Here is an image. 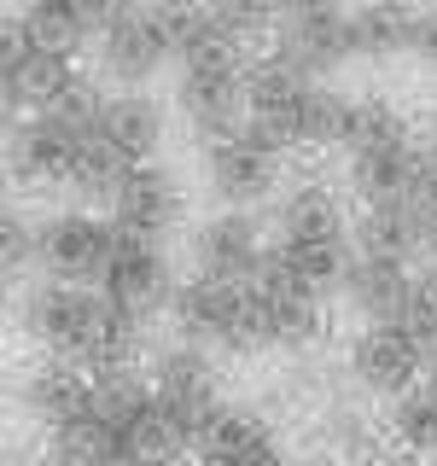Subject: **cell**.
<instances>
[{
	"label": "cell",
	"instance_id": "cell-8",
	"mask_svg": "<svg viewBox=\"0 0 437 466\" xmlns=\"http://www.w3.org/2000/svg\"><path fill=\"white\" fill-rule=\"evenodd\" d=\"M123 228L106 222L94 210H53L41 216V245H36V268L41 280H65V286H106L111 257Z\"/></svg>",
	"mask_w": 437,
	"mask_h": 466
},
{
	"label": "cell",
	"instance_id": "cell-31",
	"mask_svg": "<svg viewBox=\"0 0 437 466\" xmlns=\"http://www.w3.org/2000/svg\"><path fill=\"white\" fill-rule=\"evenodd\" d=\"M408 339L420 344V356H426V368H437V262L414 274V298H408V315H402Z\"/></svg>",
	"mask_w": 437,
	"mask_h": 466
},
{
	"label": "cell",
	"instance_id": "cell-16",
	"mask_svg": "<svg viewBox=\"0 0 437 466\" xmlns=\"http://www.w3.org/2000/svg\"><path fill=\"white\" fill-rule=\"evenodd\" d=\"M310 94H315V82L298 76L291 65H280L274 53L251 58V70H245V111H251V128H262L280 152H298V123H303Z\"/></svg>",
	"mask_w": 437,
	"mask_h": 466
},
{
	"label": "cell",
	"instance_id": "cell-2",
	"mask_svg": "<svg viewBox=\"0 0 437 466\" xmlns=\"http://www.w3.org/2000/svg\"><path fill=\"white\" fill-rule=\"evenodd\" d=\"M274 257L291 274H303L315 291H339L350 262H356V239H350L344 204L327 181L303 175L274 198Z\"/></svg>",
	"mask_w": 437,
	"mask_h": 466
},
{
	"label": "cell",
	"instance_id": "cell-29",
	"mask_svg": "<svg viewBox=\"0 0 437 466\" xmlns=\"http://www.w3.org/2000/svg\"><path fill=\"white\" fill-rule=\"evenodd\" d=\"M391 140H414L408 111L391 94H356V116H350V146L344 152H356V146H391Z\"/></svg>",
	"mask_w": 437,
	"mask_h": 466
},
{
	"label": "cell",
	"instance_id": "cell-3",
	"mask_svg": "<svg viewBox=\"0 0 437 466\" xmlns=\"http://www.w3.org/2000/svg\"><path fill=\"white\" fill-rule=\"evenodd\" d=\"M245 70H251V58L239 47H210V53H193L175 65L169 106L187 123V135L198 140V152L251 123V111H245Z\"/></svg>",
	"mask_w": 437,
	"mask_h": 466
},
{
	"label": "cell",
	"instance_id": "cell-1",
	"mask_svg": "<svg viewBox=\"0 0 437 466\" xmlns=\"http://www.w3.org/2000/svg\"><path fill=\"white\" fill-rule=\"evenodd\" d=\"M18 327L47 350V356L76 361V368L94 379V373H117V368L135 361L146 320L123 315L106 291H94V286L36 280V286H24V298H18Z\"/></svg>",
	"mask_w": 437,
	"mask_h": 466
},
{
	"label": "cell",
	"instance_id": "cell-4",
	"mask_svg": "<svg viewBox=\"0 0 437 466\" xmlns=\"http://www.w3.org/2000/svg\"><path fill=\"white\" fill-rule=\"evenodd\" d=\"M146 379H152V397L164 408V420L187 437V449H198L204 437L222 426L228 402H222V379L210 368V350L175 339L146 361Z\"/></svg>",
	"mask_w": 437,
	"mask_h": 466
},
{
	"label": "cell",
	"instance_id": "cell-10",
	"mask_svg": "<svg viewBox=\"0 0 437 466\" xmlns=\"http://www.w3.org/2000/svg\"><path fill=\"white\" fill-rule=\"evenodd\" d=\"M198 157H204V187H210V198L222 204V210H257L262 198H274L280 164H286V152L251 123H245L239 135L204 146Z\"/></svg>",
	"mask_w": 437,
	"mask_h": 466
},
{
	"label": "cell",
	"instance_id": "cell-28",
	"mask_svg": "<svg viewBox=\"0 0 437 466\" xmlns=\"http://www.w3.org/2000/svg\"><path fill=\"white\" fill-rule=\"evenodd\" d=\"M350 116H356V99L315 82L310 106H303V123H298V152L303 146H350Z\"/></svg>",
	"mask_w": 437,
	"mask_h": 466
},
{
	"label": "cell",
	"instance_id": "cell-32",
	"mask_svg": "<svg viewBox=\"0 0 437 466\" xmlns=\"http://www.w3.org/2000/svg\"><path fill=\"white\" fill-rule=\"evenodd\" d=\"M36 245H41V222H29L18 204H12L6 222H0V268H6V280L36 268Z\"/></svg>",
	"mask_w": 437,
	"mask_h": 466
},
{
	"label": "cell",
	"instance_id": "cell-22",
	"mask_svg": "<svg viewBox=\"0 0 437 466\" xmlns=\"http://www.w3.org/2000/svg\"><path fill=\"white\" fill-rule=\"evenodd\" d=\"M193 466H291L286 443L274 437V426L251 408H228L222 426L193 449Z\"/></svg>",
	"mask_w": 437,
	"mask_h": 466
},
{
	"label": "cell",
	"instance_id": "cell-30",
	"mask_svg": "<svg viewBox=\"0 0 437 466\" xmlns=\"http://www.w3.org/2000/svg\"><path fill=\"white\" fill-rule=\"evenodd\" d=\"M128 157H117L106 140L94 135V146L82 152V164H76V175H70V193L76 198H87V204H117V193H123V181H128Z\"/></svg>",
	"mask_w": 437,
	"mask_h": 466
},
{
	"label": "cell",
	"instance_id": "cell-18",
	"mask_svg": "<svg viewBox=\"0 0 437 466\" xmlns=\"http://www.w3.org/2000/svg\"><path fill=\"white\" fill-rule=\"evenodd\" d=\"M18 397H24V414L36 420L41 431H65V426H76V420L94 414V379H87L76 361L47 356L24 373Z\"/></svg>",
	"mask_w": 437,
	"mask_h": 466
},
{
	"label": "cell",
	"instance_id": "cell-7",
	"mask_svg": "<svg viewBox=\"0 0 437 466\" xmlns=\"http://www.w3.org/2000/svg\"><path fill=\"white\" fill-rule=\"evenodd\" d=\"M251 327L257 350H310L327 327V291H315L269 251L262 274L251 280Z\"/></svg>",
	"mask_w": 437,
	"mask_h": 466
},
{
	"label": "cell",
	"instance_id": "cell-35",
	"mask_svg": "<svg viewBox=\"0 0 437 466\" xmlns=\"http://www.w3.org/2000/svg\"><path fill=\"white\" fill-rule=\"evenodd\" d=\"M408 58L437 70V6H414V35H408Z\"/></svg>",
	"mask_w": 437,
	"mask_h": 466
},
{
	"label": "cell",
	"instance_id": "cell-23",
	"mask_svg": "<svg viewBox=\"0 0 437 466\" xmlns=\"http://www.w3.org/2000/svg\"><path fill=\"white\" fill-rule=\"evenodd\" d=\"M339 298L368 320V327L402 320L408 298H414V268H408V262H391V257H356L350 274H344V286H339Z\"/></svg>",
	"mask_w": 437,
	"mask_h": 466
},
{
	"label": "cell",
	"instance_id": "cell-6",
	"mask_svg": "<svg viewBox=\"0 0 437 466\" xmlns=\"http://www.w3.org/2000/svg\"><path fill=\"white\" fill-rule=\"evenodd\" d=\"M169 327L181 344L222 350V356H262L257 327H251V286H222V280H181L169 303Z\"/></svg>",
	"mask_w": 437,
	"mask_h": 466
},
{
	"label": "cell",
	"instance_id": "cell-36",
	"mask_svg": "<svg viewBox=\"0 0 437 466\" xmlns=\"http://www.w3.org/2000/svg\"><path fill=\"white\" fill-rule=\"evenodd\" d=\"M426 157H437V99L426 106Z\"/></svg>",
	"mask_w": 437,
	"mask_h": 466
},
{
	"label": "cell",
	"instance_id": "cell-34",
	"mask_svg": "<svg viewBox=\"0 0 437 466\" xmlns=\"http://www.w3.org/2000/svg\"><path fill=\"white\" fill-rule=\"evenodd\" d=\"M408 204H414L420 228H426V257L437 262V157H426L414 175V193H408Z\"/></svg>",
	"mask_w": 437,
	"mask_h": 466
},
{
	"label": "cell",
	"instance_id": "cell-27",
	"mask_svg": "<svg viewBox=\"0 0 437 466\" xmlns=\"http://www.w3.org/2000/svg\"><path fill=\"white\" fill-rule=\"evenodd\" d=\"M350 24H356V58H385L408 53V35H414V6H397V0H368V6H350Z\"/></svg>",
	"mask_w": 437,
	"mask_h": 466
},
{
	"label": "cell",
	"instance_id": "cell-14",
	"mask_svg": "<svg viewBox=\"0 0 437 466\" xmlns=\"http://www.w3.org/2000/svg\"><path fill=\"white\" fill-rule=\"evenodd\" d=\"M99 291H106L123 315H135V320H152L158 309L169 315L181 280H175V262L164 251V239L123 233V239H117V257H111V274H106V286H99Z\"/></svg>",
	"mask_w": 437,
	"mask_h": 466
},
{
	"label": "cell",
	"instance_id": "cell-33",
	"mask_svg": "<svg viewBox=\"0 0 437 466\" xmlns=\"http://www.w3.org/2000/svg\"><path fill=\"white\" fill-rule=\"evenodd\" d=\"M274 18H280V6H245V0H222V6H216V24H222V35L239 53L251 47V41L274 35Z\"/></svg>",
	"mask_w": 437,
	"mask_h": 466
},
{
	"label": "cell",
	"instance_id": "cell-17",
	"mask_svg": "<svg viewBox=\"0 0 437 466\" xmlns=\"http://www.w3.org/2000/svg\"><path fill=\"white\" fill-rule=\"evenodd\" d=\"M187 193H181V175L169 164H135L123 181V193L111 204V222L123 233H140V239H164V233L181 222Z\"/></svg>",
	"mask_w": 437,
	"mask_h": 466
},
{
	"label": "cell",
	"instance_id": "cell-26",
	"mask_svg": "<svg viewBox=\"0 0 437 466\" xmlns=\"http://www.w3.org/2000/svg\"><path fill=\"white\" fill-rule=\"evenodd\" d=\"M385 431L397 437L402 455H420V461L437 455V379H420L397 402H385Z\"/></svg>",
	"mask_w": 437,
	"mask_h": 466
},
{
	"label": "cell",
	"instance_id": "cell-19",
	"mask_svg": "<svg viewBox=\"0 0 437 466\" xmlns=\"http://www.w3.org/2000/svg\"><path fill=\"white\" fill-rule=\"evenodd\" d=\"M94 135L128 164H158V146L169 135V106L152 94H106L99 99Z\"/></svg>",
	"mask_w": 437,
	"mask_h": 466
},
{
	"label": "cell",
	"instance_id": "cell-24",
	"mask_svg": "<svg viewBox=\"0 0 437 466\" xmlns=\"http://www.w3.org/2000/svg\"><path fill=\"white\" fill-rule=\"evenodd\" d=\"M356 257H391V262H414L426 251V228H420L414 204H361V216L350 222Z\"/></svg>",
	"mask_w": 437,
	"mask_h": 466
},
{
	"label": "cell",
	"instance_id": "cell-25",
	"mask_svg": "<svg viewBox=\"0 0 437 466\" xmlns=\"http://www.w3.org/2000/svg\"><path fill=\"white\" fill-rule=\"evenodd\" d=\"M47 461L53 466H140L128 437H117L111 426H99L94 414L76 420L65 431H47Z\"/></svg>",
	"mask_w": 437,
	"mask_h": 466
},
{
	"label": "cell",
	"instance_id": "cell-12",
	"mask_svg": "<svg viewBox=\"0 0 437 466\" xmlns=\"http://www.w3.org/2000/svg\"><path fill=\"white\" fill-rule=\"evenodd\" d=\"M76 82H82V70H76L70 53H53V47H41L36 35H24L18 24H6V35H0V99H6V116L47 111Z\"/></svg>",
	"mask_w": 437,
	"mask_h": 466
},
{
	"label": "cell",
	"instance_id": "cell-20",
	"mask_svg": "<svg viewBox=\"0 0 437 466\" xmlns=\"http://www.w3.org/2000/svg\"><path fill=\"white\" fill-rule=\"evenodd\" d=\"M420 164H426V146L414 140H391V146H356L350 152V193H356L361 204H402L408 193H414V175Z\"/></svg>",
	"mask_w": 437,
	"mask_h": 466
},
{
	"label": "cell",
	"instance_id": "cell-5",
	"mask_svg": "<svg viewBox=\"0 0 437 466\" xmlns=\"http://www.w3.org/2000/svg\"><path fill=\"white\" fill-rule=\"evenodd\" d=\"M99 82L117 94H146V82L164 65H175V35H169V6H117L106 35L94 41Z\"/></svg>",
	"mask_w": 437,
	"mask_h": 466
},
{
	"label": "cell",
	"instance_id": "cell-15",
	"mask_svg": "<svg viewBox=\"0 0 437 466\" xmlns=\"http://www.w3.org/2000/svg\"><path fill=\"white\" fill-rule=\"evenodd\" d=\"M344 373H350V385H356V390L397 402L408 385H420V373H426V356H420V344L408 339L402 320H379V327H361L356 339H350V350H344Z\"/></svg>",
	"mask_w": 437,
	"mask_h": 466
},
{
	"label": "cell",
	"instance_id": "cell-9",
	"mask_svg": "<svg viewBox=\"0 0 437 466\" xmlns=\"http://www.w3.org/2000/svg\"><path fill=\"white\" fill-rule=\"evenodd\" d=\"M269 53L291 65L298 76L327 82L344 58H356V24H350L344 6H327V0H303V6H280L269 35Z\"/></svg>",
	"mask_w": 437,
	"mask_h": 466
},
{
	"label": "cell",
	"instance_id": "cell-11",
	"mask_svg": "<svg viewBox=\"0 0 437 466\" xmlns=\"http://www.w3.org/2000/svg\"><path fill=\"white\" fill-rule=\"evenodd\" d=\"M87 146H94L87 123L58 116V111H36L24 123H12V135H6V175L18 187H53V181L70 187Z\"/></svg>",
	"mask_w": 437,
	"mask_h": 466
},
{
	"label": "cell",
	"instance_id": "cell-21",
	"mask_svg": "<svg viewBox=\"0 0 437 466\" xmlns=\"http://www.w3.org/2000/svg\"><path fill=\"white\" fill-rule=\"evenodd\" d=\"M111 12L117 6H106V0H29V6L18 12V29L36 35L41 47L76 58L82 47H94V41L106 35Z\"/></svg>",
	"mask_w": 437,
	"mask_h": 466
},
{
	"label": "cell",
	"instance_id": "cell-13",
	"mask_svg": "<svg viewBox=\"0 0 437 466\" xmlns=\"http://www.w3.org/2000/svg\"><path fill=\"white\" fill-rule=\"evenodd\" d=\"M274 245L262 239V222L251 210H216L204 216L187 239V257H193L198 280H222V286H251L262 274Z\"/></svg>",
	"mask_w": 437,
	"mask_h": 466
}]
</instances>
